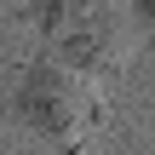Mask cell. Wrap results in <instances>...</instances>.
I'll list each match as a JSON object with an SVG mask.
<instances>
[{
	"label": "cell",
	"instance_id": "1",
	"mask_svg": "<svg viewBox=\"0 0 155 155\" xmlns=\"http://www.w3.org/2000/svg\"><path fill=\"white\" fill-rule=\"evenodd\" d=\"M12 115L58 155H81L92 127L104 121V98L92 92V81L58 58H29L12 81Z\"/></svg>",
	"mask_w": 155,
	"mask_h": 155
},
{
	"label": "cell",
	"instance_id": "2",
	"mask_svg": "<svg viewBox=\"0 0 155 155\" xmlns=\"http://www.w3.org/2000/svg\"><path fill=\"white\" fill-rule=\"evenodd\" d=\"M40 52L81 69L109 75L121 63V0H29Z\"/></svg>",
	"mask_w": 155,
	"mask_h": 155
},
{
	"label": "cell",
	"instance_id": "3",
	"mask_svg": "<svg viewBox=\"0 0 155 155\" xmlns=\"http://www.w3.org/2000/svg\"><path fill=\"white\" fill-rule=\"evenodd\" d=\"M127 12H132L144 29H155V0H127Z\"/></svg>",
	"mask_w": 155,
	"mask_h": 155
}]
</instances>
